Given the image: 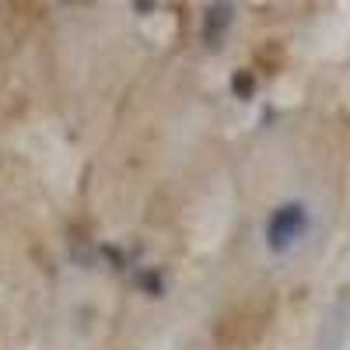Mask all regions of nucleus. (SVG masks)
I'll return each mask as SVG.
<instances>
[{"label": "nucleus", "mask_w": 350, "mask_h": 350, "mask_svg": "<svg viewBox=\"0 0 350 350\" xmlns=\"http://www.w3.org/2000/svg\"><path fill=\"white\" fill-rule=\"evenodd\" d=\"M301 235H305V207L287 203V207L273 211V217L267 224V245L273 252H287Z\"/></svg>", "instance_id": "obj_1"}]
</instances>
